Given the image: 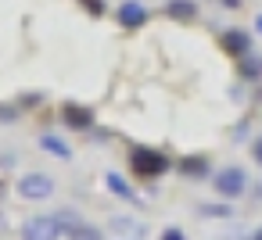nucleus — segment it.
I'll use <instances>...</instances> for the list:
<instances>
[{"mask_svg":"<svg viewBox=\"0 0 262 240\" xmlns=\"http://www.w3.org/2000/svg\"><path fill=\"white\" fill-rule=\"evenodd\" d=\"M169 169H172V158L165 151H155V147H133L129 151V172L137 179H162Z\"/></svg>","mask_w":262,"mask_h":240,"instance_id":"obj_1","label":"nucleus"},{"mask_svg":"<svg viewBox=\"0 0 262 240\" xmlns=\"http://www.w3.org/2000/svg\"><path fill=\"white\" fill-rule=\"evenodd\" d=\"M208 183H212V190H215L223 201H237V197H244V194L251 190V179H248V172H244L241 165H223V169H215Z\"/></svg>","mask_w":262,"mask_h":240,"instance_id":"obj_2","label":"nucleus"},{"mask_svg":"<svg viewBox=\"0 0 262 240\" xmlns=\"http://www.w3.org/2000/svg\"><path fill=\"white\" fill-rule=\"evenodd\" d=\"M15 190H18L22 201H47L54 194V179L47 172H26V176H18Z\"/></svg>","mask_w":262,"mask_h":240,"instance_id":"obj_3","label":"nucleus"},{"mask_svg":"<svg viewBox=\"0 0 262 240\" xmlns=\"http://www.w3.org/2000/svg\"><path fill=\"white\" fill-rule=\"evenodd\" d=\"M61 226L54 222V215H33L22 222V240H61Z\"/></svg>","mask_w":262,"mask_h":240,"instance_id":"obj_4","label":"nucleus"},{"mask_svg":"<svg viewBox=\"0 0 262 240\" xmlns=\"http://www.w3.org/2000/svg\"><path fill=\"white\" fill-rule=\"evenodd\" d=\"M147 18H151V11L140 4V0H122V4L115 8V22H119V29H126V33L144 29Z\"/></svg>","mask_w":262,"mask_h":240,"instance_id":"obj_5","label":"nucleus"},{"mask_svg":"<svg viewBox=\"0 0 262 240\" xmlns=\"http://www.w3.org/2000/svg\"><path fill=\"white\" fill-rule=\"evenodd\" d=\"M58 115H61V122H65L69 129H79V133H86V129L94 126V111H90L86 104H79V101H65Z\"/></svg>","mask_w":262,"mask_h":240,"instance_id":"obj_6","label":"nucleus"},{"mask_svg":"<svg viewBox=\"0 0 262 240\" xmlns=\"http://www.w3.org/2000/svg\"><path fill=\"white\" fill-rule=\"evenodd\" d=\"M108 226H112V233H115L119 240H144V236H147L144 219H133V215H112Z\"/></svg>","mask_w":262,"mask_h":240,"instance_id":"obj_7","label":"nucleus"},{"mask_svg":"<svg viewBox=\"0 0 262 240\" xmlns=\"http://www.w3.org/2000/svg\"><path fill=\"white\" fill-rule=\"evenodd\" d=\"M219 47L230 54V58H237V61H244L248 54H251V36L244 33V29H226L223 36H219Z\"/></svg>","mask_w":262,"mask_h":240,"instance_id":"obj_8","label":"nucleus"},{"mask_svg":"<svg viewBox=\"0 0 262 240\" xmlns=\"http://www.w3.org/2000/svg\"><path fill=\"white\" fill-rule=\"evenodd\" d=\"M176 172H180L183 179H212V165H208L205 154H183V158L176 161Z\"/></svg>","mask_w":262,"mask_h":240,"instance_id":"obj_9","label":"nucleus"},{"mask_svg":"<svg viewBox=\"0 0 262 240\" xmlns=\"http://www.w3.org/2000/svg\"><path fill=\"white\" fill-rule=\"evenodd\" d=\"M165 18H172V22H194L198 18V0H165Z\"/></svg>","mask_w":262,"mask_h":240,"instance_id":"obj_10","label":"nucleus"},{"mask_svg":"<svg viewBox=\"0 0 262 240\" xmlns=\"http://www.w3.org/2000/svg\"><path fill=\"white\" fill-rule=\"evenodd\" d=\"M40 147H43L51 158H61V161H69V158H72V147H69L58 133H40Z\"/></svg>","mask_w":262,"mask_h":240,"instance_id":"obj_11","label":"nucleus"},{"mask_svg":"<svg viewBox=\"0 0 262 240\" xmlns=\"http://www.w3.org/2000/svg\"><path fill=\"white\" fill-rule=\"evenodd\" d=\"M104 186H108V194H115V197H122V201H137V190L126 183V176H119V172H108L104 176Z\"/></svg>","mask_w":262,"mask_h":240,"instance_id":"obj_12","label":"nucleus"},{"mask_svg":"<svg viewBox=\"0 0 262 240\" xmlns=\"http://www.w3.org/2000/svg\"><path fill=\"white\" fill-rule=\"evenodd\" d=\"M54 222H58V226H61V233L69 236L76 226H83V215H79L76 208H58V211H54Z\"/></svg>","mask_w":262,"mask_h":240,"instance_id":"obj_13","label":"nucleus"},{"mask_svg":"<svg viewBox=\"0 0 262 240\" xmlns=\"http://www.w3.org/2000/svg\"><path fill=\"white\" fill-rule=\"evenodd\" d=\"M201 219H230L233 215V201H215V204H201L198 208Z\"/></svg>","mask_w":262,"mask_h":240,"instance_id":"obj_14","label":"nucleus"},{"mask_svg":"<svg viewBox=\"0 0 262 240\" xmlns=\"http://www.w3.org/2000/svg\"><path fill=\"white\" fill-rule=\"evenodd\" d=\"M65 240H108V236H104V229H101V226H94V222H83V226H76V229H72Z\"/></svg>","mask_w":262,"mask_h":240,"instance_id":"obj_15","label":"nucleus"},{"mask_svg":"<svg viewBox=\"0 0 262 240\" xmlns=\"http://www.w3.org/2000/svg\"><path fill=\"white\" fill-rule=\"evenodd\" d=\"M0 122H4V126L18 122V108H15V104H0Z\"/></svg>","mask_w":262,"mask_h":240,"instance_id":"obj_16","label":"nucleus"},{"mask_svg":"<svg viewBox=\"0 0 262 240\" xmlns=\"http://www.w3.org/2000/svg\"><path fill=\"white\" fill-rule=\"evenodd\" d=\"M79 4H83V8H86L94 18H101V15L108 11V8H104V0H79Z\"/></svg>","mask_w":262,"mask_h":240,"instance_id":"obj_17","label":"nucleus"},{"mask_svg":"<svg viewBox=\"0 0 262 240\" xmlns=\"http://www.w3.org/2000/svg\"><path fill=\"white\" fill-rule=\"evenodd\" d=\"M158 240H187V233H183V229H180V226H165V229H162V236H158Z\"/></svg>","mask_w":262,"mask_h":240,"instance_id":"obj_18","label":"nucleus"},{"mask_svg":"<svg viewBox=\"0 0 262 240\" xmlns=\"http://www.w3.org/2000/svg\"><path fill=\"white\" fill-rule=\"evenodd\" d=\"M251 158H255V165L262 169V133H258V136L251 140Z\"/></svg>","mask_w":262,"mask_h":240,"instance_id":"obj_19","label":"nucleus"},{"mask_svg":"<svg viewBox=\"0 0 262 240\" xmlns=\"http://www.w3.org/2000/svg\"><path fill=\"white\" fill-rule=\"evenodd\" d=\"M219 4H223L226 11H241V0H219Z\"/></svg>","mask_w":262,"mask_h":240,"instance_id":"obj_20","label":"nucleus"},{"mask_svg":"<svg viewBox=\"0 0 262 240\" xmlns=\"http://www.w3.org/2000/svg\"><path fill=\"white\" fill-rule=\"evenodd\" d=\"M251 240H262V226H258V229H255V233H251Z\"/></svg>","mask_w":262,"mask_h":240,"instance_id":"obj_21","label":"nucleus"},{"mask_svg":"<svg viewBox=\"0 0 262 240\" xmlns=\"http://www.w3.org/2000/svg\"><path fill=\"white\" fill-rule=\"evenodd\" d=\"M255 29H258V36H262V15H258V18H255Z\"/></svg>","mask_w":262,"mask_h":240,"instance_id":"obj_22","label":"nucleus"},{"mask_svg":"<svg viewBox=\"0 0 262 240\" xmlns=\"http://www.w3.org/2000/svg\"><path fill=\"white\" fill-rule=\"evenodd\" d=\"M115 240H119V236H115Z\"/></svg>","mask_w":262,"mask_h":240,"instance_id":"obj_23","label":"nucleus"}]
</instances>
